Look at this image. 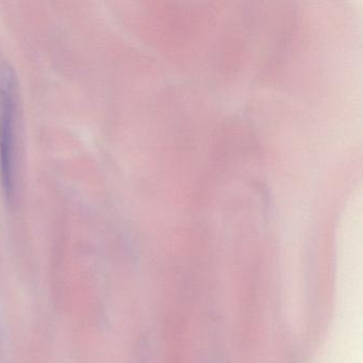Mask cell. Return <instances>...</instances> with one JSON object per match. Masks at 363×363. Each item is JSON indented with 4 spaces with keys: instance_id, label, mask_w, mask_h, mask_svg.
Segmentation results:
<instances>
[{
    "instance_id": "6da1fadb",
    "label": "cell",
    "mask_w": 363,
    "mask_h": 363,
    "mask_svg": "<svg viewBox=\"0 0 363 363\" xmlns=\"http://www.w3.org/2000/svg\"><path fill=\"white\" fill-rule=\"evenodd\" d=\"M20 95L16 74L9 65L0 67V173L6 196L14 197L16 184Z\"/></svg>"
}]
</instances>
